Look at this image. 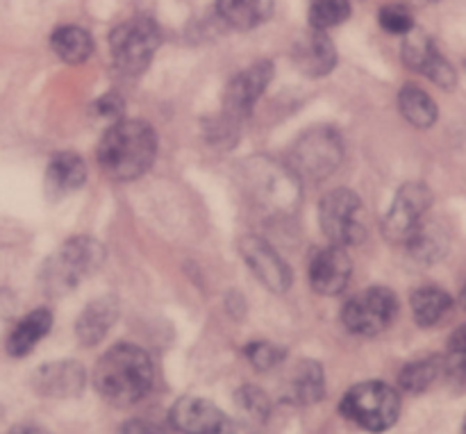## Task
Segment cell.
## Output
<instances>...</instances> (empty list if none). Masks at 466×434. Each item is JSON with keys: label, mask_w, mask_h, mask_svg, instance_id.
I'll use <instances>...</instances> for the list:
<instances>
[{"label": "cell", "mask_w": 466, "mask_h": 434, "mask_svg": "<svg viewBox=\"0 0 466 434\" xmlns=\"http://www.w3.org/2000/svg\"><path fill=\"white\" fill-rule=\"evenodd\" d=\"M86 385L85 368L77 362H50L36 368L32 387L46 399H73L80 396Z\"/></svg>", "instance_id": "obj_15"}, {"label": "cell", "mask_w": 466, "mask_h": 434, "mask_svg": "<svg viewBox=\"0 0 466 434\" xmlns=\"http://www.w3.org/2000/svg\"><path fill=\"white\" fill-rule=\"evenodd\" d=\"M339 412L350 423L367 432H385L396 426L400 414V396L394 387L380 380H367L355 385L344 396Z\"/></svg>", "instance_id": "obj_3"}, {"label": "cell", "mask_w": 466, "mask_h": 434, "mask_svg": "<svg viewBox=\"0 0 466 434\" xmlns=\"http://www.w3.org/2000/svg\"><path fill=\"white\" fill-rule=\"evenodd\" d=\"M94 387L107 403L130 408L153 387V362L148 353L132 344H116L98 359Z\"/></svg>", "instance_id": "obj_2"}, {"label": "cell", "mask_w": 466, "mask_h": 434, "mask_svg": "<svg viewBox=\"0 0 466 434\" xmlns=\"http://www.w3.org/2000/svg\"><path fill=\"white\" fill-rule=\"evenodd\" d=\"M105 262V248L91 237H73L55 253L44 273L48 289L66 294L80 280L98 271Z\"/></svg>", "instance_id": "obj_6"}, {"label": "cell", "mask_w": 466, "mask_h": 434, "mask_svg": "<svg viewBox=\"0 0 466 434\" xmlns=\"http://www.w3.org/2000/svg\"><path fill=\"white\" fill-rule=\"evenodd\" d=\"M273 80V62L262 59V62H255L253 66L244 68L241 73H237L235 77L228 85L226 96H223V118L241 126L244 118L248 116L253 105L258 103L259 96L264 94L268 85Z\"/></svg>", "instance_id": "obj_10"}, {"label": "cell", "mask_w": 466, "mask_h": 434, "mask_svg": "<svg viewBox=\"0 0 466 434\" xmlns=\"http://www.w3.org/2000/svg\"><path fill=\"white\" fill-rule=\"evenodd\" d=\"M86 182V164L80 155L76 153H57L48 164V173H46V185H48V194L53 198H62V196L73 194L80 189Z\"/></svg>", "instance_id": "obj_19"}, {"label": "cell", "mask_w": 466, "mask_h": 434, "mask_svg": "<svg viewBox=\"0 0 466 434\" xmlns=\"http://www.w3.org/2000/svg\"><path fill=\"white\" fill-rule=\"evenodd\" d=\"M248 182L258 203L264 209H280L289 212L291 205L299 200V185L289 167L280 168L276 162H248Z\"/></svg>", "instance_id": "obj_11"}, {"label": "cell", "mask_w": 466, "mask_h": 434, "mask_svg": "<svg viewBox=\"0 0 466 434\" xmlns=\"http://www.w3.org/2000/svg\"><path fill=\"white\" fill-rule=\"evenodd\" d=\"M350 259L341 246H328L317 250L309 259V285L317 294L337 296L350 280Z\"/></svg>", "instance_id": "obj_14"}, {"label": "cell", "mask_w": 466, "mask_h": 434, "mask_svg": "<svg viewBox=\"0 0 466 434\" xmlns=\"http://www.w3.org/2000/svg\"><path fill=\"white\" fill-rule=\"evenodd\" d=\"M50 328H53V314H50V309H35V312L23 317L21 321L14 326L12 335H9L7 339V353L12 355V358H25V355L32 353V348L48 335Z\"/></svg>", "instance_id": "obj_20"}, {"label": "cell", "mask_w": 466, "mask_h": 434, "mask_svg": "<svg viewBox=\"0 0 466 434\" xmlns=\"http://www.w3.org/2000/svg\"><path fill=\"white\" fill-rule=\"evenodd\" d=\"M157 155V136L150 123L118 118L98 146V164L107 177L132 182L144 176Z\"/></svg>", "instance_id": "obj_1"}, {"label": "cell", "mask_w": 466, "mask_h": 434, "mask_svg": "<svg viewBox=\"0 0 466 434\" xmlns=\"http://www.w3.org/2000/svg\"><path fill=\"white\" fill-rule=\"evenodd\" d=\"M444 378L458 389H466V353H453V358L444 359Z\"/></svg>", "instance_id": "obj_32"}, {"label": "cell", "mask_w": 466, "mask_h": 434, "mask_svg": "<svg viewBox=\"0 0 466 434\" xmlns=\"http://www.w3.org/2000/svg\"><path fill=\"white\" fill-rule=\"evenodd\" d=\"M239 253L253 276L273 294H285L291 287V268L262 237H244L239 241Z\"/></svg>", "instance_id": "obj_12"}, {"label": "cell", "mask_w": 466, "mask_h": 434, "mask_svg": "<svg viewBox=\"0 0 466 434\" xmlns=\"http://www.w3.org/2000/svg\"><path fill=\"white\" fill-rule=\"evenodd\" d=\"M451 353H466V326L458 328L449 339Z\"/></svg>", "instance_id": "obj_35"}, {"label": "cell", "mask_w": 466, "mask_h": 434, "mask_svg": "<svg viewBox=\"0 0 466 434\" xmlns=\"http://www.w3.org/2000/svg\"><path fill=\"white\" fill-rule=\"evenodd\" d=\"M464 434H466V421H464Z\"/></svg>", "instance_id": "obj_38"}, {"label": "cell", "mask_w": 466, "mask_h": 434, "mask_svg": "<svg viewBox=\"0 0 466 434\" xmlns=\"http://www.w3.org/2000/svg\"><path fill=\"white\" fill-rule=\"evenodd\" d=\"M168 419L180 434H235L230 419L205 399H180Z\"/></svg>", "instance_id": "obj_13"}, {"label": "cell", "mask_w": 466, "mask_h": 434, "mask_svg": "<svg viewBox=\"0 0 466 434\" xmlns=\"http://www.w3.org/2000/svg\"><path fill=\"white\" fill-rule=\"evenodd\" d=\"M437 53H440V50H437L435 41H432L428 35H423V32L412 30L405 35L403 62L405 66L412 68V71H419V73L426 71L428 64L432 62V57H435Z\"/></svg>", "instance_id": "obj_27"}, {"label": "cell", "mask_w": 466, "mask_h": 434, "mask_svg": "<svg viewBox=\"0 0 466 434\" xmlns=\"http://www.w3.org/2000/svg\"><path fill=\"white\" fill-rule=\"evenodd\" d=\"M162 44L159 25L150 16H132L114 27L109 36V50H112L114 66L123 76H141L148 68L155 50Z\"/></svg>", "instance_id": "obj_4"}, {"label": "cell", "mask_w": 466, "mask_h": 434, "mask_svg": "<svg viewBox=\"0 0 466 434\" xmlns=\"http://www.w3.org/2000/svg\"><path fill=\"white\" fill-rule=\"evenodd\" d=\"M326 394V373L314 359H300L287 380L285 396L296 405H314Z\"/></svg>", "instance_id": "obj_18"}, {"label": "cell", "mask_w": 466, "mask_h": 434, "mask_svg": "<svg viewBox=\"0 0 466 434\" xmlns=\"http://www.w3.org/2000/svg\"><path fill=\"white\" fill-rule=\"evenodd\" d=\"M362 207L358 196L349 189H332L323 196L319 207V221L326 239L332 246H346L362 241L364 230L358 221V212Z\"/></svg>", "instance_id": "obj_8"}, {"label": "cell", "mask_w": 466, "mask_h": 434, "mask_svg": "<svg viewBox=\"0 0 466 434\" xmlns=\"http://www.w3.org/2000/svg\"><path fill=\"white\" fill-rule=\"evenodd\" d=\"M405 246H408L410 257L417 259V262L431 264L435 262L437 257H441V253L446 250V235L437 226L421 223V226L412 232V237L405 241Z\"/></svg>", "instance_id": "obj_25"}, {"label": "cell", "mask_w": 466, "mask_h": 434, "mask_svg": "<svg viewBox=\"0 0 466 434\" xmlns=\"http://www.w3.org/2000/svg\"><path fill=\"white\" fill-rule=\"evenodd\" d=\"M399 107L405 121L412 123L419 130H428L437 121V103L421 89V86L405 85L399 94Z\"/></svg>", "instance_id": "obj_23"}, {"label": "cell", "mask_w": 466, "mask_h": 434, "mask_svg": "<svg viewBox=\"0 0 466 434\" xmlns=\"http://www.w3.org/2000/svg\"><path fill=\"white\" fill-rule=\"evenodd\" d=\"M246 358L258 371H271L287 358V350L276 344H268V341H253L246 346Z\"/></svg>", "instance_id": "obj_30"}, {"label": "cell", "mask_w": 466, "mask_h": 434, "mask_svg": "<svg viewBox=\"0 0 466 434\" xmlns=\"http://www.w3.org/2000/svg\"><path fill=\"white\" fill-rule=\"evenodd\" d=\"M460 305H462V308L466 309V285H464V289H462V294H460Z\"/></svg>", "instance_id": "obj_37"}, {"label": "cell", "mask_w": 466, "mask_h": 434, "mask_svg": "<svg viewBox=\"0 0 466 434\" xmlns=\"http://www.w3.org/2000/svg\"><path fill=\"white\" fill-rule=\"evenodd\" d=\"M55 55L66 64H82L94 53V39L86 30L77 25H62L50 36Z\"/></svg>", "instance_id": "obj_22"}, {"label": "cell", "mask_w": 466, "mask_h": 434, "mask_svg": "<svg viewBox=\"0 0 466 434\" xmlns=\"http://www.w3.org/2000/svg\"><path fill=\"white\" fill-rule=\"evenodd\" d=\"M344 157L339 132L332 127H312L294 144L289 153V171L300 180H323Z\"/></svg>", "instance_id": "obj_5"}, {"label": "cell", "mask_w": 466, "mask_h": 434, "mask_svg": "<svg viewBox=\"0 0 466 434\" xmlns=\"http://www.w3.org/2000/svg\"><path fill=\"white\" fill-rule=\"evenodd\" d=\"M118 434H167V432H164L162 428L155 426V423L139 421V419H135V421L123 423L121 430H118Z\"/></svg>", "instance_id": "obj_34"}, {"label": "cell", "mask_w": 466, "mask_h": 434, "mask_svg": "<svg viewBox=\"0 0 466 434\" xmlns=\"http://www.w3.org/2000/svg\"><path fill=\"white\" fill-rule=\"evenodd\" d=\"M444 376V359L441 358H428L419 359V362L408 364V367L400 371L399 385L400 389L408 391V394H421L428 387H432V382H437Z\"/></svg>", "instance_id": "obj_26"}, {"label": "cell", "mask_w": 466, "mask_h": 434, "mask_svg": "<svg viewBox=\"0 0 466 434\" xmlns=\"http://www.w3.org/2000/svg\"><path fill=\"white\" fill-rule=\"evenodd\" d=\"M350 16V0H312L309 3V25L314 30L341 25Z\"/></svg>", "instance_id": "obj_28"}, {"label": "cell", "mask_w": 466, "mask_h": 434, "mask_svg": "<svg viewBox=\"0 0 466 434\" xmlns=\"http://www.w3.org/2000/svg\"><path fill=\"white\" fill-rule=\"evenodd\" d=\"M294 62L303 76L323 77L337 66V50L323 30L308 32L294 45Z\"/></svg>", "instance_id": "obj_16"}, {"label": "cell", "mask_w": 466, "mask_h": 434, "mask_svg": "<svg viewBox=\"0 0 466 434\" xmlns=\"http://www.w3.org/2000/svg\"><path fill=\"white\" fill-rule=\"evenodd\" d=\"M237 405H239V409L246 417L259 423L267 421L268 414H271V403H268L267 394L258 389V387H241L237 391Z\"/></svg>", "instance_id": "obj_29"}, {"label": "cell", "mask_w": 466, "mask_h": 434, "mask_svg": "<svg viewBox=\"0 0 466 434\" xmlns=\"http://www.w3.org/2000/svg\"><path fill=\"white\" fill-rule=\"evenodd\" d=\"M123 107H126V103H123L121 96L116 94L103 96V98L96 103V109H98L100 116H109V118H121Z\"/></svg>", "instance_id": "obj_33"}, {"label": "cell", "mask_w": 466, "mask_h": 434, "mask_svg": "<svg viewBox=\"0 0 466 434\" xmlns=\"http://www.w3.org/2000/svg\"><path fill=\"white\" fill-rule=\"evenodd\" d=\"M380 21L382 30L390 32V35H408V32L414 30V16L408 7L403 5H387V7L380 9Z\"/></svg>", "instance_id": "obj_31"}, {"label": "cell", "mask_w": 466, "mask_h": 434, "mask_svg": "<svg viewBox=\"0 0 466 434\" xmlns=\"http://www.w3.org/2000/svg\"><path fill=\"white\" fill-rule=\"evenodd\" d=\"M432 194L421 182H408L399 189L390 212H387L382 232L391 244H405L423 223V217L431 209Z\"/></svg>", "instance_id": "obj_9"}, {"label": "cell", "mask_w": 466, "mask_h": 434, "mask_svg": "<svg viewBox=\"0 0 466 434\" xmlns=\"http://www.w3.org/2000/svg\"><path fill=\"white\" fill-rule=\"evenodd\" d=\"M118 318V300L114 296H103L82 309L76 323V335L82 346H96L107 337L109 328Z\"/></svg>", "instance_id": "obj_17"}, {"label": "cell", "mask_w": 466, "mask_h": 434, "mask_svg": "<svg viewBox=\"0 0 466 434\" xmlns=\"http://www.w3.org/2000/svg\"><path fill=\"white\" fill-rule=\"evenodd\" d=\"M410 303H412L414 321L421 328H431L437 326V323L446 317V312L451 309L453 300H451V296L446 294L444 289H440V287H421V289L414 291Z\"/></svg>", "instance_id": "obj_24"}, {"label": "cell", "mask_w": 466, "mask_h": 434, "mask_svg": "<svg viewBox=\"0 0 466 434\" xmlns=\"http://www.w3.org/2000/svg\"><path fill=\"white\" fill-rule=\"evenodd\" d=\"M273 0H217V12L235 30H253L273 16Z\"/></svg>", "instance_id": "obj_21"}, {"label": "cell", "mask_w": 466, "mask_h": 434, "mask_svg": "<svg viewBox=\"0 0 466 434\" xmlns=\"http://www.w3.org/2000/svg\"><path fill=\"white\" fill-rule=\"evenodd\" d=\"M399 314V300L387 287H369L353 296L341 312V323L350 335L373 337L391 326Z\"/></svg>", "instance_id": "obj_7"}, {"label": "cell", "mask_w": 466, "mask_h": 434, "mask_svg": "<svg viewBox=\"0 0 466 434\" xmlns=\"http://www.w3.org/2000/svg\"><path fill=\"white\" fill-rule=\"evenodd\" d=\"M12 434H50V432H46L44 428L39 426H16L12 430Z\"/></svg>", "instance_id": "obj_36"}]
</instances>
